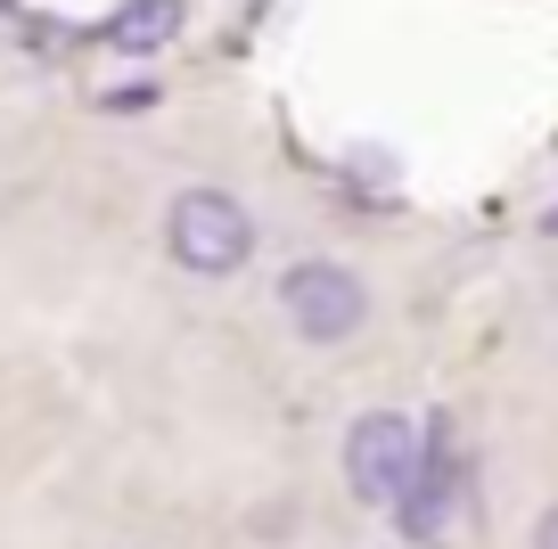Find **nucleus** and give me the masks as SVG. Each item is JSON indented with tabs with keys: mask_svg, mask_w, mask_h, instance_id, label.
<instances>
[{
	"mask_svg": "<svg viewBox=\"0 0 558 549\" xmlns=\"http://www.w3.org/2000/svg\"><path fill=\"white\" fill-rule=\"evenodd\" d=\"M279 312H288V328L304 344H345L369 320V288L345 263H296V271L279 279Z\"/></svg>",
	"mask_w": 558,
	"mask_h": 549,
	"instance_id": "obj_3",
	"label": "nucleus"
},
{
	"mask_svg": "<svg viewBox=\"0 0 558 549\" xmlns=\"http://www.w3.org/2000/svg\"><path fill=\"white\" fill-rule=\"evenodd\" d=\"M165 255L190 279H230L255 255V213L230 190H181L173 206H165Z\"/></svg>",
	"mask_w": 558,
	"mask_h": 549,
	"instance_id": "obj_1",
	"label": "nucleus"
},
{
	"mask_svg": "<svg viewBox=\"0 0 558 549\" xmlns=\"http://www.w3.org/2000/svg\"><path fill=\"white\" fill-rule=\"evenodd\" d=\"M534 549H558V500H550V509L534 516Z\"/></svg>",
	"mask_w": 558,
	"mask_h": 549,
	"instance_id": "obj_4",
	"label": "nucleus"
},
{
	"mask_svg": "<svg viewBox=\"0 0 558 549\" xmlns=\"http://www.w3.org/2000/svg\"><path fill=\"white\" fill-rule=\"evenodd\" d=\"M345 484H353V500H369V509H395V500L418 484V427H411V418H402V411L353 418V435H345Z\"/></svg>",
	"mask_w": 558,
	"mask_h": 549,
	"instance_id": "obj_2",
	"label": "nucleus"
}]
</instances>
